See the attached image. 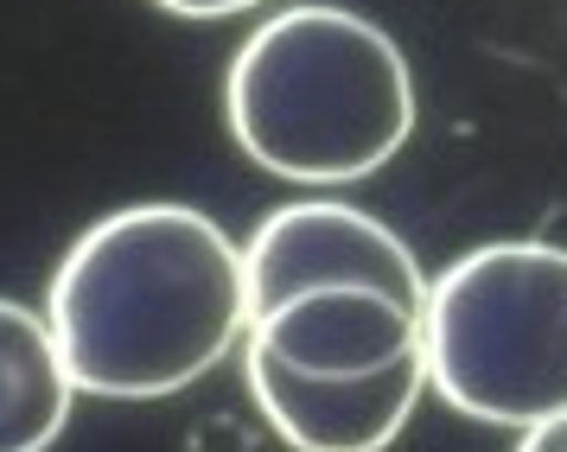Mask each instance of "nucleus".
<instances>
[{"mask_svg": "<svg viewBox=\"0 0 567 452\" xmlns=\"http://www.w3.org/2000/svg\"><path fill=\"white\" fill-rule=\"evenodd\" d=\"M45 319L78 396H179L249 331L243 243L198 204H122L58 261Z\"/></svg>", "mask_w": 567, "mask_h": 452, "instance_id": "1", "label": "nucleus"}, {"mask_svg": "<svg viewBox=\"0 0 567 452\" xmlns=\"http://www.w3.org/2000/svg\"><path fill=\"white\" fill-rule=\"evenodd\" d=\"M224 122L261 173L287 185H351L409 147L414 71L383 25L351 7H281L236 45Z\"/></svg>", "mask_w": 567, "mask_h": 452, "instance_id": "2", "label": "nucleus"}, {"mask_svg": "<svg viewBox=\"0 0 567 452\" xmlns=\"http://www.w3.org/2000/svg\"><path fill=\"white\" fill-rule=\"evenodd\" d=\"M427 382L491 428L567 408V249L485 243L427 280Z\"/></svg>", "mask_w": 567, "mask_h": 452, "instance_id": "3", "label": "nucleus"}, {"mask_svg": "<svg viewBox=\"0 0 567 452\" xmlns=\"http://www.w3.org/2000/svg\"><path fill=\"white\" fill-rule=\"evenodd\" d=\"M243 268H249V312H268L307 287H338V280H363L409 306H427V275L409 243L383 217L338 198H300L268 210L243 243Z\"/></svg>", "mask_w": 567, "mask_h": 452, "instance_id": "4", "label": "nucleus"}, {"mask_svg": "<svg viewBox=\"0 0 567 452\" xmlns=\"http://www.w3.org/2000/svg\"><path fill=\"white\" fill-rule=\"evenodd\" d=\"M243 351L275 357L300 377H370L427 351V306H409L363 280L307 287L268 312H249Z\"/></svg>", "mask_w": 567, "mask_h": 452, "instance_id": "5", "label": "nucleus"}, {"mask_svg": "<svg viewBox=\"0 0 567 452\" xmlns=\"http://www.w3.org/2000/svg\"><path fill=\"white\" fill-rule=\"evenodd\" d=\"M249 363V396L261 421L281 433L293 452H389L421 408L427 382V351L402 357L370 377H300L275 357L243 351Z\"/></svg>", "mask_w": 567, "mask_h": 452, "instance_id": "6", "label": "nucleus"}, {"mask_svg": "<svg viewBox=\"0 0 567 452\" xmlns=\"http://www.w3.org/2000/svg\"><path fill=\"white\" fill-rule=\"evenodd\" d=\"M78 408V382L45 312L0 300V452H45Z\"/></svg>", "mask_w": 567, "mask_h": 452, "instance_id": "7", "label": "nucleus"}, {"mask_svg": "<svg viewBox=\"0 0 567 452\" xmlns=\"http://www.w3.org/2000/svg\"><path fill=\"white\" fill-rule=\"evenodd\" d=\"M166 13H179V20H230V13H249L261 0H154Z\"/></svg>", "mask_w": 567, "mask_h": 452, "instance_id": "8", "label": "nucleus"}, {"mask_svg": "<svg viewBox=\"0 0 567 452\" xmlns=\"http://www.w3.org/2000/svg\"><path fill=\"white\" fill-rule=\"evenodd\" d=\"M516 452H567V408L561 414H548V421H529Z\"/></svg>", "mask_w": 567, "mask_h": 452, "instance_id": "9", "label": "nucleus"}]
</instances>
